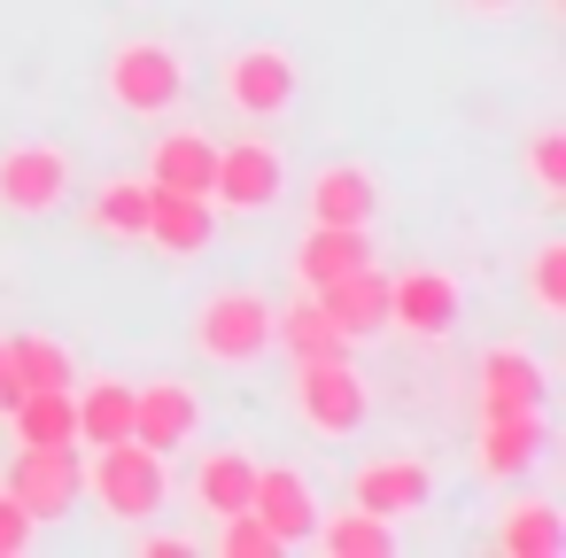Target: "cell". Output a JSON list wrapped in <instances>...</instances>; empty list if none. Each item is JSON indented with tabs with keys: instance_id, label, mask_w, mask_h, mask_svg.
<instances>
[{
	"instance_id": "obj_1",
	"label": "cell",
	"mask_w": 566,
	"mask_h": 558,
	"mask_svg": "<svg viewBox=\"0 0 566 558\" xmlns=\"http://www.w3.org/2000/svg\"><path fill=\"white\" fill-rule=\"evenodd\" d=\"M9 496L32 512V519H63L78 496H86V465H78V442H17V465H9Z\"/></svg>"
},
{
	"instance_id": "obj_2",
	"label": "cell",
	"mask_w": 566,
	"mask_h": 558,
	"mask_svg": "<svg viewBox=\"0 0 566 558\" xmlns=\"http://www.w3.org/2000/svg\"><path fill=\"white\" fill-rule=\"evenodd\" d=\"M94 488H102V504H109L117 519H148V512L164 504V457H156L148 442L117 434V442H102V457H94Z\"/></svg>"
},
{
	"instance_id": "obj_3",
	"label": "cell",
	"mask_w": 566,
	"mask_h": 558,
	"mask_svg": "<svg viewBox=\"0 0 566 558\" xmlns=\"http://www.w3.org/2000/svg\"><path fill=\"white\" fill-rule=\"evenodd\" d=\"M179 86H187L179 55H171V48H156V40H133V48H117V55H109V102H117V109H133V117L171 109V102H179Z\"/></svg>"
},
{
	"instance_id": "obj_4",
	"label": "cell",
	"mask_w": 566,
	"mask_h": 558,
	"mask_svg": "<svg viewBox=\"0 0 566 558\" xmlns=\"http://www.w3.org/2000/svg\"><path fill=\"white\" fill-rule=\"evenodd\" d=\"M295 411L318 434H349L365 419V380L349 372V357H295Z\"/></svg>"
},
{
	"instance_id": "obj_5",
	"label": "cell",
	"mask_w": 566,
	"mask_h": 558,
	"mask_svg": "<svg viewBox=\"0 0 566 558\" xmlns=\"http://www.w3.org/2000/svg\"><path fill=\"white\" fill-rule=\"evenodd\" d=\"M195 341H202V357L241 365V357H256V349L272 341V303H264V295H249V287H226V295H210V303H202Z\"/></svg>"
},
{
	"instance_id": "obj_6",
	"label": "cell",
	"mask_w": 566,
	"mask_h": 558,
	"mask_svg": "<svg viewBox=\"0 0 566 558\" xmlns=\"http://www.w3.org/2000/svg\"><path fill=\"white\" fill-rule=\"evenodd\" d=\"M226 102H233L241 117H280V109L295 102V63H287L280 48L233 55V63H226Z\"/></svg>"
},
{
	"instance_id": "obj_7",
	"label": "cell",
	"mask_w": 566,
	"mask_h": 558,
	"mask_svg": "<svg viewBox=\"0 0 566 558\" xmlns=\"http://www.w3.org/2000/svg\"><path fill=\"white\" fill-rule=\"evenodd\" d=\"M63 187H71V164L55 148H9V156H0V210L40 218V210L63 202Z\"/></svg>"
},
{
	"instance_id": "obj_8",
	"label": "cell",
	"mask_w": 566,
	"mask_h": 558,
	"mask_svg": "<svg viewBox=\"0 0 566 558\" xmlns=\"http://www.w3.org/2000/svg\"><path fill=\"white\" fill-rule=\"evenodd\" d=\"M388 326H403V334H450L458 326V280L450 272H403V280H388Z\"/></svg>"
},
{
	"instance_id": "obj_9",
	"label": "cell",
	"mask_w": 566,
	"mask_h": 558,
	"mask_svg": "<svg viewBox=\"0 0 566 558\" xmlns=\"http://www.w3.org/2000/svg\"><path fill=\"white\" fill-rule=\"evenodd\" d=\"M195 427H202V396H195V388H179V380L133 388V442H148L156 457H164V450H179Z\"/></svg>"
},
{
	"instance_id": "obj_10",
	"label": "cell",
	"mask_w": 566,
	"mask_h": 558,
	"mask_svg": "<svg viewBox=\"0 0 566 558\" xmlns=\"http://www.w3.org/2000/svg\"><path fill=\"white\" fill-rule=\"evenodd\" d=\"M311 303L334 318V334H380L388 326V280L373 272V264H357V272H342V280H326V287H311Z\"/></svg>"
},
{
	"instance_id": "obj_11",
	"label": "cell",
	"mask_w": 566,
	"mask_h": 558,
	"mask_svg": "<svg viewBox=\"0 0 566 558\" xmlns=\"http://www.w3.org/2000/svg\"><path fill=\"white\" fill-rule=\"evenodd\" d=\"M249 512H256V519L280 535V550H287V543H311V527H318V504H311L303 473H287V465H256Z\"/></svg>"
},
{
	"instance_id": "obj_12",
	"label": "cell",
	"mask_w": 566,
	"mask_h": 558,
	"mask_svg": "<svg viewBox=\"0 0 566 558\" xmlns=\"http://www.w3.org/2000/svg\"><path fill=\"white\" fill-rule=\"evenodd\" d=\"M210 194L233 202V210H264V202H280V148H264V140L218 148V179H210Z\"/></svg>"
},
{
	"instance_id": "obj_13",
	"label": "cell",
	"mask_w": 566,
	"mask_h": 558,
	"mask_svg": "<svg viewBox=\"0 0 566 558\" xmlns=\"http://www.w3.org/2000/svg\"><path fill=\"white\" fill-rule=\"evenodd\" d=\"M543 457V411H489L481 419V473L489 481H520Z\"/></svg>"
},
{
	"instance_id": "obj_14",
	"label": "cell",
	"mask_w": 566,
	"mask_h": 558,
	"mask_svg": "<svg viewBox=\"0 0 566 558\" xmlns=\"http://www.w3.org/2000/svg\"><path fill=\"white\" fill-rule=\"evenodd\" d=\"M357 264H373L365 225H311V241L295 249V280H303V295L326 287V280H342V272H357Z\"/></svg>"
},
{
	"instance_id": "obj_15",
	"label": "cell",
	"mask_w": 566,
	"mask_h": 558,
	"mask_svg": "<svg viewBox=\"0 0 566 558\" xmlns=\"http://www.w3.org/2000/svg\"><path fill=\"white\" fill-rule=\"evenodd\" d=\"M373 210H380V187L357 164H334L311 179V225H365Z\"/></svg>"
},
{
	"instance_id": "obj_16",
	"label": "cell",
	"mask_w": 566,
	"mask_h": 558,
	"mask_svg": "<svg viewBox=\"0 0 566 558\" xmlns=\"http://www.w3.org/2000/svg\"><path fill=\"white\" fill-rule=\"evenodd\" d=\"M148 241L171 249V256L210 249V194H171V187H156V202H148Z\"/></svg>"
},
{
	"instance_id": "obj_17",
	"label": "cell",
	"mask_w": 566,
	"mask_h": 558,
	"mask_svg": "<svg viewBox=\"0 0 566 558\" xmlns=\"http://www.w3.org/2000/svg\"><path fill=\"white\" fill-rule=\"evenodd\" d=\"M218 179V148L202 133H171L156 140V164H148V187H171V194H210Z\"/></svg>"
},
{
	"instance_id": "obj_18",
	"label": "cell",
	"mask_w": 566,
	"mask_h": 558,
	"mask_svg": "<svg viewBox=\"0 0 566 558\" xmlns=\"http://www.w3.org/2000/svg\"><path fill=\"white\" fill-rule=\"evenodd\" d=\"M489 411H543V372L520 349H489L481 357V419Z\"/></svg>"
},
{
	"instance_id": "obj_19",
	"label": "cell",
	"mask_w": 566,
	"mask_h": 558,
	"mask_svg": "<svg viewBox=\"0 0 566 558\" xmlns=\"http://www.w3.org/2000/svg\"><path fill=\"white\" fill-rule=\"evenodd\" d=\"M357 504L380 512V519L419 512V504H427V465H411V457H380V465H365V473H357Z\"/></svg>"
},
{
	"instance_id": "obj_20",
	"label": "cell",
	"mask_w": 566,
	"mask_h": 558,
	"mask_svg": "<svg viewBox=\"0 0 566 558\" xmlns=\"http://www.w3.org/2000/svg\"><path fill=\"white\" fill-rule=\"evenodd\" d=\"M9 427H17V442H78V403H71V388H24L17 396V411H9Z\"/></svg>"
},
{
	"instance_id": "obj_21",
	"label": "cell",
	"mask_w": 566,
	"mask_h": 558,
	"mask_svg": "<svg viewBox=\"0 0 566 558\" xmlns=\"http://www.w3.org/2000/svg\"><path fill=\"white\" fill-rule=\"evenodd\" d=\"M78 403V442H117V434H133V388L125 380H94L86 396H71Z\"/></svg>"
},
{
	"instance_id": "obj_22",
	"label": "cell",
	"mask_w": 566,
	"mask_h": 558,
	"mask_svg": "<svg viewBox=\"0 0 566 558\" xmlns=\"http://www.w3.org/2000/svg\"><path fill=\"white\" fill-rule=\"evenodd\" d=\"M318 535V550H334V558H396V527L380 519V512H349V519H326V527H311Z\"/></svg>"
},
{
	"instance_id": "obj_23",
	"label": "cell",
	"mask_w": 566,
	"mask_h": 558,
	"mask_svg": "<svg viewBox=\"0 0 566 558\" xmlns=\"http://www.w3.org/2000/svg\"><path fill=\"white\" fill-rule=\"evenodd\" d=\"M249 488H256V465L241 457V450H210L202 457V481H195V496L226 519V512H249Z\"/></svg>"
},
{
	"instance_id": "obj_24",
	"label": "cell",
	"mask_w": 566,
	"mask_h": 558,
	"mask_svg": "<svg viewBox=\"0 0 566 558\" xmlns=\"http://www.w3.org/2000/svg\"><path fill=\"white\" fill-rule=\"evenodd\" d=\"M148 202H156V187H148V179H140V187H133V179H117V187H102V202H94V225H102V233H125V241H140V233H148Z\"/></svg>"
},
{
	"instance_id": "obj_25",
	"label": "cell",
	"mask_w": 566,
	"mask_h": 558,
	"mask_svg": "<svg viewBox=\"0 0 566 558\" xmlns=\"http://www.w3.org/2000/svg\"><path fill=\"white\" fill-rule=\"evenodd\" d=\"M272 334H287V349H295V357H342V349H349V334H334V318H326L311 295H303Z\"/></svg>"
},
{
	"instance_id": "obj_26",
	"label": "cell",
	"mask_w": 566,
	"mask_h": 558,
	"mask_svg": "<svg viewBox=\"0 0 566 558\" xmlns=\"http://www.w3.org/2000/svg\"><path fill=\"white\" fill-rule=\"evenodd\" d=\"M9 357H17V380H24V388H71V349H63V341H48V334H17Z\"/></svg>"
},
{
	"instance_id": "obj_27",
	"label": "cell",
	"mask_w": 566,
	"mask_h": 558,
	"mask_svg": "<svg viewBox=\"0 0 566 558\" xmlns=\"http://www.w3.org/2000/svg\"><path fill=\"white\" fill-rule=\"evenodd\" d=\"M496 543H504V558H558V512L551 504H520Z\"/></svg>"
},
{
	"instance_id": "obj_28",
	"label": "cell",
	"mask_w": 566,
	"mask_h": 558,
	"mask_svg": "<svg viewBox=\"0 0 566 558\" xmlns=\"http://www.w3.org/2000/svg\"><path fill=\"white\" fill-rule=\"evenodd\" d=\"M226 558H280V535L256 519V512H226V535H218Z\"/></svg>"
},
{
	"instance_id": "obj_29",
	"label": "cell",
	"mask_w": 566,
	"mask_h": 558,
	"mask_svg": "<svg viewBox=\"0 0 566 558\" xmlns=\"http://www.w3.org/2000/svg\"><path fill=\"white\" fill-rule=\"evenodd\" d=\"M535 303H543L551 318L566 310V249H558V241H551V249L535 256Z\"/></svg>"
},
{
	"instance_id": "obj_30",
	"label": "cell",
	"mask_w": 566,
	"mask_h": 558,
	"mask_svg": "<svg viewBox=\"0 0 566 558\" xmlns=\"http://www.w3.org/2000/svg\"><path fill=\"white\" fill-rule=\"evenodd\" d=\"M32 527H40V519H32V512H24L9 488H0V558H17V550L32 543Z\"/></svg>"
},
{
	"instance_id": "obj_31",
	"label": "cell",
	"mask_w": 566,
	"mask_h": 558,
	"mask_svg": "<svg viewBox=\"0 0 566 558\" xmlns=\"http://www.w3.org/2000/svg\"><path fill=\"white\" fill-rule=\"evenodd\" d=\"M535 179H543L551 194H566V133H543V140H535Z\"/></svg>"
},
{
	"instance_id": "obj_32",
	"label": "cell",
	"mask_w": 566,
	"mask_h": 558,
	"mask_svg": "<svg viewBox=\"0 0 566 558\" xmlns=\"http://www.w3.org/2000/svg\"><path fill=\"white\" fill-rule=\"evenodd\" d=\"M17 396H24V380H17V357H9V341H0V419L17 411Z\"/></svg>"
},
{
	"instance_id": "obj_33",
	"label": "cell",
	"mask_w": 566,
	"mask_h": 558,
	"mask_svg": "<svg viewBox=\"0 0 566 558\" xmlns=\"http://www.w3.org/2000/svg\"><path fill=\"white\" fill-rule=\"evenodd\" d=\"M473 9H512V0H473Z\"/></svg>"
}]
</instances>
